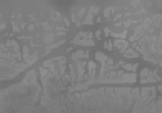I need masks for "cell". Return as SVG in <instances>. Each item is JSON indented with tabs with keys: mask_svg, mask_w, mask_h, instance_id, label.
<instances>
[{
	"mask_svg": "<svg viewBox=\"0 0 162 113\" xmlns=\"http://www.w3.org/2000/svg\"><path fill=\"white\" fill-rule=\"evenodd\" d=\"M95 58H96V60H99V62L102 63V64H104V63L107 62V59H108V57L104 53H102V51H96Z\"/></svg>",
	"mask_w": 162,
	"mask_h": 113,
	"instance_id": "7",
	"label": "cell"
},
{
	"mask_svg": "<svg viewBox=\"0 0 162 113\" xmlns=\"http://www.w3.org/2000/svg\"><path fill=\"white\" fill-rule=\"evenodd\" d=\"M130 25H131V21H127V22H125V26H126V27H129Z\"/></svg>",
	"mask_w": 162,
	"mask_h": 113,
	"instance_id": "24",
	"label": "cell"
},
{
	"mask_svg": "<svg viewBox=\"0 0 162 113\" xmlns=\"http://www.w3.org/2000/svg\"><path fill=\"white\" fill-rule=\"evenodd\" d=\"M95 36H96V39H100V31H96V32H95Z\"/></svg>",
	"mask_w": 162,
	"mask_h": 113,
	"instance_id": "22",
	"label": "cell"
},
{
	"mask_svg": "<svg viewBox=\"0 0 162 113\" xmlns=\"http://www.w3.org/2000/svg\"><path fill=\"white\" fill-rule=\"evenodd\" d=\"M138 67H139L138 63H135V64H124V68L126 69V71H133V73H135Z\"/></svg>",
	"mask_w": 162,
	"mask_h": 113,
	"instance_id": "11",
	"label": "cell"
},
{
	"mask_svg": "<svg viewBox=\"0 0 162 113\" xmlns=\"http://www.w3.org/2000/svg\"><path fill=\"white\" fill-rule=\"evenodd\" d=\"M125 58H138L139 57V54L136 53L135 50H133V49H129V50H126L125 51Z\"/></svg>",
	"mask_w": 162,
	"mask_h": 113,
	"instance_id": "9",
	"label": "cell"
},
{
	"mask_svg": "<svg viewBox=\"0 0 162 113\" xmlns=\"http://www.w3.org/2000/svg\"><path fill=\"white\" fill-rule=\"evenodd\" d=\"M87 63L86 62H76V69H77V75H76V81L81 82L84 80V72H85V67H86Z\"/></svg>",
	"mask_w": 162,
	"mask_h": 113,
	"instance_id": "2",
	"label": "cell"
},
{
	"mask_svg": "<svg viewBox=\"0 0 162 113\" xmlns=\"http://www.w3.org/2000/svg\"><path fill=\"white\" fill-rule=\"evenodd\" d=\"M148 72H149V69H148V68H144L143 71H141V75H140L141 79H146V77L148 76Z\"/></svg>",
	"mask_w": 162,
	"mask_h": 113,
	"instance_id": "17",
	"label": "cell"
},
{
	"mask_svg": "<svg viewBox=\"0 0 162 113\" xmlns=\"http://www.w3.org/2000/svg\"><path fill=\"white\" fill-rule=\"evenodd\" d=\"M84 13H85V8H81V10L79 12V16H76V17H77V18H82Z\"/></svg>",
	"mask_w": 162,
	"mask_h": 113,
	"instance_id": "20",
	"label": "cell"
},
{
	"mask_svg": "<svg viewBox=\"0 0 162 113\" xmlns=\"http://www.w3.org/2000/svg\"><path fill=\"white\" fill-rule=\"evenodd\" d=\"M84 54H85V51H82V50L76 51V53H73V54H72V59L75 60V62H79V59L84 57Z\"/></svg>",
	"mask_w": 162,
	"mask_h": 113,
	"instance_id": "10",
	"label": "cell"
},
{
	"mask_svg": "<svg viewBox=\"0 0 162 113\" xmlns=\"http://www.w3.org/2000/svg\"><path fill=\"white\" fill-rule=\"evenodd\" d=\"M36 59H38V51H36L33 55H28L27 58H25V63H26L27 67H28V66H32L33 63L36 62Z\"/></svg>",
	"mask_w": 162,
	"mask_h": 113,
	"instance_id": "6",
	"label": "cell"
},
{
	"mask_svg": "<svg viewBox=\"0 0 162 113\" xmlns=\"http://www.w3.org/2000/svg\"><path fill=\"white\" fill-rule=\"evenodd\" d=\"M104 34H106V36H108V35H109V28H106V30H104Z\"/></svg>",
	"mask_w": 162,
	"mask_h": 113,
	"instance_id": "23",
	"label": "cell"
},
{
	"mask_svg": "<svg viewBox=\"0 0 162 113\" xmlns=\"http://www.w3.org/2000/svg\"><path fill=\"white\" fill-rule=\"evenodd\" d=\"M153 21H154V23H156V27L160 28V21H161V16H160V14H157V16L153 17Z\"/></svg>",
	"mask_w": 162,
	"mask_h": 113,
	"instance_id": "14",
	"label": "cell"
},
{
	"mask_svg": "<svg viewBox=\"0 0 162 113\" xmlns=\"http://www.w3.org/2000/svg\"><path fill=\"white\" fill-rule=\"evenodd\" d=\"M70 79H71V84H72V86L75 85V82H76V79H77V77H76V72H75V67H73V66H70Z\"/></svg>",
	"mask_w": 162,
	"mask_h": 113,
	"instance_id": "8",
	"label": "cell"
},
{
	"mask_svg": "<svg viewBox=\"0 0 162 113\" xmlns=\"http://www.w3.org/2000/svg\"><path fill=\"white\" fill-rule=\"evenodd\" d=\"M82 23H84V25H92L93 23V16L92 14H87V16L85 17V19H84V22Z\"/></svg>",
	"mask_w": 162,
	"mask_h": 113,
	"instance_id": "12",
	"label": "cell"
},
{
	"mask_svg": "<svg viewBox=\"0 0 162 113\" xmlns=\"http://www.w3.org/2000/svg\"><path fill=\"white\" fill-rule=\"evenodd\" d=\"M104 46H106V49H108V50H112V42L111 41H106Z\"/></svg>",
	"mask_w": 162,
	"mask_h": 113,
	"instance_id": "18",
	"label": "cell"
},
{
	"mask_svg": "<svg viewBox=\"0 0 162 113\" xmlns=\"http://www.w3.org/2000/svg\"><path fill=\"white\" fill-rule=\"evenodd\" d=\"M141 34H143V28H141V26H139V27L135 28V32L133 35L131 37H130V41H135V40H138L139 37L141 36Z\"/></svg>",
	"mask_w": 162,
	"mask_h": 113,
	"instance_id": "5",
	"label": "cell"
},
{
	"mask_svg": "<svg viewBox=\"0 0 162 113\" xmlns=\"http://www.w3.org/2000/svg\"><path fill=\"white\" fill-rule=\"evenodd\" d=\"M41 88L36 80V72L30 71L21 82L0 90V113H16L25 107H35Z\"/></svg>",
	"mask_w": 162,
	"mask_h": 113,
	"instance_id": "1",
	"label": "cell"
},
{
	"mask_svg": "<svg viewBox=\"0 0 162 113\" xmlns=\"http://www.w3.org/2000/svg\"><path fill=\"white\" fill-rule=\"evenodd\" d=\"M126 35H127V32H126V31H124V32H122V34H113V36H115V37H118V40H122V39H124V37H126Z\"/></svg>",
	"mask_w": 162,
	"mask_h": 113,
	"instance_id": "15",
	"label": "cell"
},
{
	"mask_svg": "<svg viewBox=\"0 0 162 113\" xmlns=\"http://www.w3.org/2000/svg\"><path fill=\"white\" fill-rule=\"evenodd\" d=\"M115 46L120 49V51H125V49L127 48V41H125V40H116Z\"/></svg>",
	"mask_w": 162,
	"mask_h": 113,
	"instance_id": "4",
	"label": "cell"
},
{
	"mask_svg": "<svg viewBox=\"0 0 162 113\" xmlns=\"http://www.w3.org/2000/svg\"><path fill=\"white\" fill-rule=\"evenodd\" d=\"M75 45H84V46H94L95 42L93 40L87 39V40H77V41H73Z\"/></svg>",
	"mask_w": 162,
	"mask_h": 113,
	"instance_id": "3",
	"label": "cell"
},
{
	"mask_svg": "<svg viewBox=\"0 0 162 113\" xmlns=\"http://www.w3.org/2000/svg\"><path fill=\"white\" fill-rule=\"evenodd\" d=\"M98 12H99V8H98V7H90V8H89V14L98 13Z\"/></svg>",
	"mask_w": 162,
	"mask_h": 113,
	"instance_id": "16",
	"label": "cell"
},
{
	"mask_svg": "<svg viewBox=\"0 0 162 113\" xmlns=\"http://www.w3.org/2000/svg\"><path fill=\"white\" fill-rule=\"evenodd\" d=\"M53 39H54V35H53V34H46V35H45V39H44L45 44H48V42L53 41Z\"/></svg>",
	"mask_w": 162,
	"mask_h": 113,
	"instance_id": "13",
	"label": "cell"
},
{
	"mask_svg": "<svg viewBox=\"0 0 162 113\" xmlns=\"http://www.w3.org/2000/svg\"><path fill=\"white\" fill-rule=\"evenodd\" d=\"M111 8H107L106 10H104V16H106V18H109V13H111Z\"/></svg>",
	"mask_w": 162,
	"mask_h": 113,
	"instance_id": "19",
	"label": "cell"
},
{
	"mask_svg": "<svg viewBox=\"0 0 162 113\" xmlns=\"http://www.w3.org/2000/svg\"><path fill=\"white\" fill-rule=\"evenodd\" d=\"M44 28H45V30H50L52 27H50V26L48 25V23H44Z\"/></svg>",
	"mask_w": 162,
	"mask_h": 113,
	"instance_id": "21",
	"label": "cell"
},
{
	"mask_svg": "<svg viewBox=\"0 0 162 113\" xmlns=\"http://www.w3.org/2000/svg\"><path fill=\"white\" fill-rule=\"evenodd\" d=\"M33 28H35V27H33V26H32V25H31V26H28V30H30V31H32V30H33Z\"/></svg>",
	"mask_w": 162,
	"mask_h": 113,
	"instance_id": "25",
	"label": "cell"
}]
</instances>
